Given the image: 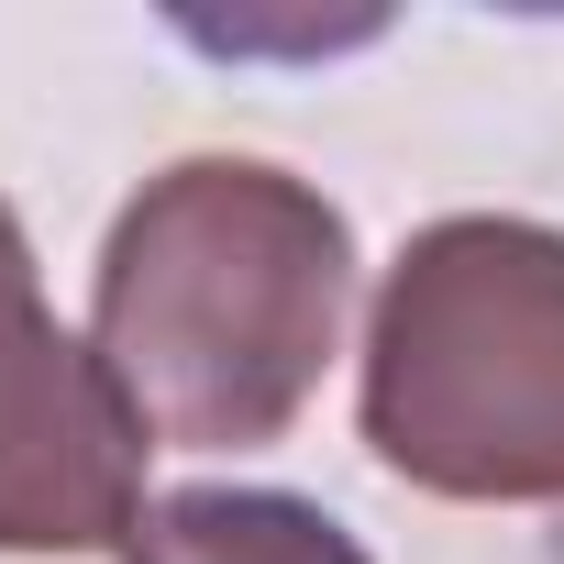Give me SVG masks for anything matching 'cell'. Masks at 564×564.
I'll list each match as a JSON object with an SVG mask.
<instances>
[{
    "instance_id": "cell-1",
    "label": "cell",
    "mask_w": 564,
    "mask_h": 564,
    "mask_svg": "<svg viewBox=\"0 0 564 564\" xmlns=\"http://www.w3.org/2000/svg\"><path fill=\"white\" fill-rule=\"evenodd\" d=\"M355 232L344 210L265 155L155 166L89 276V355L133 432L166 454H254L344 355Z\"/></svg>"
},
{
    "instance_id": "cell-2",
    "label": "cell",
    "mask_w": 564,
    "mask_h": 564,
    "mask_svg": "<svg viewBox=\"0 0 564 564\" xmlns=\"http://www.w3.org/2000/svg\"><path fill=\"white\" fill-rule=\"evenodd\" d=\"M366 443L465 509H564V232L454 210L399 243L366 311Z\"/></svg>"
},
{
    "instance_id": "cell-3",
    "label": "cell",
    "mask_w": 564,
    "mask_h": 564,
    "mask_svg": "<svg viewBox=\"0 0 564 564\" xmlns=\"http://www.w3.org/2000/svg\"><path fill=\"white\" fill-rule=\"evenodd\" d=\"M144 432L100 355L45 311L23 210L0 199V553H122L144 520Z\"/></svg>"
},
{
    "instance_id": "cell-4",
    "label": "cell",
    "mask_w": 564,
    "mask_h": 564,
    "mask_svg": "<svg viewBox=\"0 0 564 564\" xmlns=\"http://www.w3.org/2000/svg\"><path fill=\"white\" fill-rule=\"evenodd\" d=\"M122 564H377V553L289 487H166L144 498Z\"/></svg>"
}]
</instances>
